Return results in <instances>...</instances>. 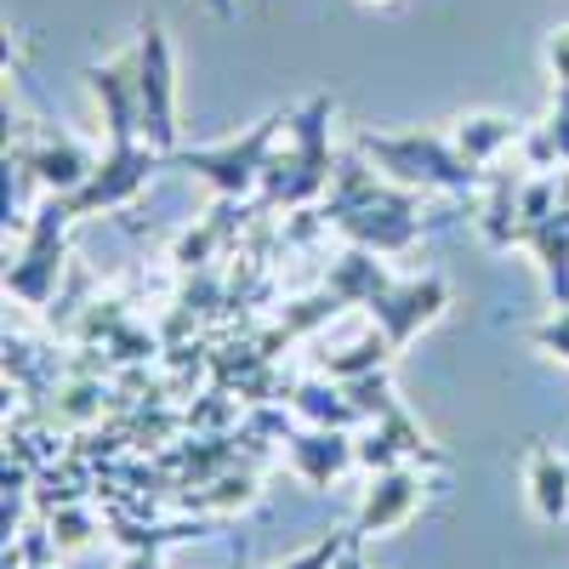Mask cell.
<instances>
[{"label":"cell","mask_w":569,"mask_h":569,"mask_svg":"<svg viewBox=\"0 0 569 569\" xmlns=\"http://www.w3.org/2000/svg\"><path fill=\"white\" fill-rule=\"evenodd\" d=\"M359 154L376 160L399 188H450V194H472L479 188V166L439 131H405V137L359 131Z\"/></svg>","instance_id":"cell-1"},{"label":"cell","mask_w":569,"mask_h":569,"mask_svg":"<svg viewBox=\"0 0 569 569\" xmlns=\"http://www.w3.org/2000/svg\"><path fill=\"white\" fill-rule=\"evenodd\" d=\"M330 98H308L297 114H291V154H273L268 160V177H262V206H308L319 200L337 166H330V142H325V126H330Z\"/></svg>","instance_id":"cell-2"},{"label":"cell","mask_w":569,"mask_h":569,"mask_svg":"<svg viewBox=\"0 0 569 569\" xmlns=\"http://www.w3.org/2000/svg\"><path fill=\"white\" fill-rule=\"evenodd\" d=\"M291 126V114H268L257 120L246 137H228V142H211V149H171L166 154V171H188L211 182L222 200H246L251 188L268 177V160H273V131Z\"/></svg>","instance_id":"cell-3"},{"label":"cell","mask_w":569,"mask_h":569,"mask_svg":"<svg viewBox=\"0 0 569 569\" xmlns=\"http://www.w3.org/2000/svg\"><path fill=\"white\" fill-rule=\"evenodd\" d=\"M137 120H142V142L154 154L177 149V80H171V46L160 18L149 12L137 29Z\"/></svg>","instance_id":"cell-4"},{"label":"cell","mask_w":569,"mask_h":569,"mask_svg":"<svg viewBox=\"0 0 569 569\" xmlns=\"http://www.w3.org/2000/svg\"><path fill=\"white\" fill-rule=\"evenodd\" d=\"M69 217H74V211H69L63 194L40 206V217H34V228H29L23 257L7 268V291H12L18 302L46 308V302L58 297V279H63V228H69Z\"/></svg>","instance_id":"cell-5"},{"label":"cell","mask_w":569,"mask_h":569,"mask_svg":"<svg viewBox=\"0 0 569 569\" xmlns=\"http://www.w3.org/2000/svg\"><path fill=\"white\" fill-rule=\"evenodd\" d=\"M370 319H376V330H382V337H388V348L399 353L410 337H416V330L421 325H433L445 308H450V284L439 279V273H427V279H393L388 284V291H376L370 302Z\"/></svg>","instance_id":"cell-6"},{"label":"cell","mask_w":569,"mask_h":569,"mask_svg":"<svg viewBox=\"0 0 569 569\" xmlns=\"http://www.w3.org/2000/svg\"><path fill=\"white\" fill-rule=\"evenodd\" d=\"M359 461H365L370 472H382V467H393V461L450 467V456L421 433V421H410V410H405V405H393V410H382V416L370 421V433L359 439Z\"/></svg>","instance_id":"cell-7"},{"label":"cell","mask_w":569,"mask_h":569,"mask_svg":"<svg viewBox=\"0 0 569 569\" xmlns=\"http://www.w3.org/2000/svg\"><path fill=\"white\" fill-rule=\"evenodd\" d=\"M416 507H421V472H416L410 461H393V467H382V472L370 479L353 530H359V536H388V530L405 525Z\"/></svg>","instance_id":"cell-8"},{"label":"cell","mask_w":569,"mask_h":569,"mask_svg":"<svg viewBox=\"0 0 569 569\" xmlns=\"http://www.w3.org/2000/svg\"><path fill=\"white\" fill-rule=\"evenodd\" d=\"M284 456H291V467L302 472V479L313 490H330V479L337 472H348L359 461V445L342 433V427H308V433H297V427H284Z\"/></svg>","instance_id":"cell-9"},{"label":"cell","mask_w":569,"mask_h":569,"mask_svg":"<svg viewBox=\"0 0 569 569\" xmlns=\"http://www.w3.org/2000/svg\"><path fill=\"white\" fill-rule=\"evenodd\" d=\"M518 246H530L547 262V284H552V302L569 308V206H552L541 222H530L518 233Z\"/></svg>","instance_id":"cell-10"},{"label":"cell","mask_w":569,"mask_h":569,"mask_svg":"<svg viewBox=\"0 0 569 569\" xmlns=\"http://www.w3.org/2000/svg\"><path fill=\"white\" fill-rule=\"evenodd\" d=\"M530 501L541 512V525H563L569 518V461L547 445H530V467H525Z\"/></svg>","instance_id":"cell-11"},{"label":"cell","mask_w":569,"mask_h":569,"mask_svg":"<svg viewBox=\"0 0 569 569\" xmlns=\"http://www.w3.org/2000/svg\"><path fill=\"white\" fill-rule=\"evenodd\" d=\"M330 291H337L348 308H365L376 291H388V284H393V273L382 268V262H376V251H365V246H353V251H342L337 262H330Z\"/></svg>","instance_id":"cell-12"},{"label":"cell","mask_w":569,"mask_h":569,"mask_svg":"<svg viewBox=\"0 0 569 569\" xmlns=\"http://www.w3.org/2000/svg\"><path fill=\"white\" fill-rule=\"evenodd\" d=\"M291 410L297 416H308L313 427H359L365 416H359V405L348 399V388L337 382V376H330V382H308V388H291Z\"/></svg>","instance_id":"cell-13"},{"label":"cell","mask_w":569,"mask_h":569,"mask_svg":"<svg viewBox=\"0 0 569 569\" xmlns=\"http://www.w3.org/2000/svg\"><path fill=\"white\" fill-rule=\"evenodd\" d=\"M507 142H518V126L512 120H501V114H485V120H467L461 131H456V149L472 160V166H485V160H496Z\"/></svg>","instance_id":"cell-14"},{"label":"cell","mask_w":569,"mask_h":569,"mask_svg":"<svg viewBox=\"0 0 569 569\" xmlns=\"http://www.w3.org/2000/svg\"><path fill=\"white\" fill-rule=\"evenodd\" d=\"M388 337L376 330V337H365V342H353V348H342V353H325L319 365H325V376H337V382H348V376H365V370H382L388 365Z\"/></svg>","instance_id":"cell-15"},{"label":"cell","mask_w":569,"mask_h":569,"mask_svg":"<svg viewBox=\"0 0 569 569\" xmlns=\"http://www.w3.org/2000/svg\"><path fill=\"white\" fill-rule=\"evenodd\" d=\"M530 160L536 166H552V160H569V86H558V103H552V120L530 137Z\"/></svg>","instance_id":"cell-16"},{"label":"cell","mask_w":569,"mask_h":569,"mask_svg":"<svg viewBox=\"0 0 569 569\" xmlns=\"http://www.w3.org/2000/svg\"><path fill=\"white\" fill-rule=\"evenodd\" d=\"M257 501V479H251V472H240V479H233V472H228V479H217L206 496H194V490H188L182 496V507H251Z\"/></svg>","instance_id":"cell-17"},{"label":"cell","mask_w":569,"mask_h":569,"mask_svg":"<svg viewBox=\"0 0 569 569\" xmlns=\"http://www.w3.org/2000/svg\"><path fill=\"white\" fill-rule=\"evenodd\" d=\"M348 541H353V530H330V536H319L302 558H291V563H273V569H337V558L348 552Z\"/></svg>","instance_id":"cell-18"},{"label":"cell","mask_w":569,"mask_h":569,"mask_svg":"<svg viewBox=\"0 0 569 569\" xmlns=\"http://www.w3.org/2000/svg\"><path fill=\"white\" fill-rule=\"evenodd\" d=\"M91 530L98 525H91L80 507H69V501L52 512V547H80V541H91Z\"/></svg>","instance_id":"cell-19"},{"label":"cell","mask_w":569,"mask_h":569,"mask_svg":"<svg viewBox=\"0 0 569 569\" xmlns=\"http://www.w3.org/2000/svg\"><path fill=\"white\" fill-rule=\"evenodd\" d=\"M530 342L547 348V353H558V359L569 365V308H558L547 325H536V330H530Z\"/></svg>","instance_id":"cell-20"},{"label":"cell","mask_w":569,"mask_h":569,"mask_svg":"<svg viewBox=\"0 0 569 569\" xmlns=\"http://www.w3.org/2000/svg\"><path fill=\"white\" fill-rule=\"evenodd\" d=\"M547 63H552V74H558V86H569V29H558V34H547Z\"/></svg>","instance_id":"cell-21"},{"label":"cell","mask_w":569,"mask_h":569,"mask_svg":"<svg viewBox=\"0 0 569 569\" xmlns=\"http://www.w3.org/2000/svg\"><path fill=\"white\" fill-rule=\"evenodd\" d=\"M120 569H166V563H160V547H137Z\"/></svg>","instance_id":"cell-22"},{"label":"cell","mask_w":569,"mask_h":569,"mask_svg":"<svg viewBox=\"0 0 569 569\" xmlns=\"http://www.w3.org/2000/svg\"><path fill=\"white\" fill-rule=\"evenodd\" d=\"M211 12H233V0H211Z\"/></svg>","instance_id":"cell-23"}]
</instances>
